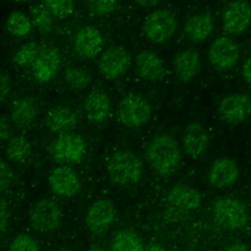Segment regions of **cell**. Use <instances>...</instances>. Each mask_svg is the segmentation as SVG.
<instances>
[{
    "instance_id": "30",
    "label": "cell",
    "mask_w": 251,
    "mask_h": 251,
    "mask_svg": "<svg viewBox=\"0 0 251 251\" xmlns=\"http://www.w3.org/2000/svg\"><path fill=\"white\" fill-rule=\"evenodd\" d=\"M31 22L42 32H47L52 27V13L43 6H34L30 13Z\"/></svg>"
},
{
    "instance_id": "21",
    "label": "cell",
    "mask_w": 251,
    "mask_h": 251,
    "mask_svg": "<svg viewBox=\"0 0 251 251\" xmlns=\"http://www.w3.org/2000/svg\"><path fill=\"white\" fill-rule=\"evenodd\" d=\"M185 35L194 42L208 38L214 30V20L208 13H198L186 19L183 25Z\"/></svg>"
},
{
    "instance_id": "20",
    "label": "cell",
    "mask_w": 251,
    "mask_h": 251,
    "mask_svg": "<svg viewBox=\"0 0 251 251\" xmlns=\"http://www.w3.org/2000/svg\"><path fill=\"white\" fill-rule=\"evenodd\" d=\"M86 118L93 123H103L111 114V101L108 95L99 90L87 95L83 105Z\"/></svg>"
},
{
    "instance_id": "7",
    "label": "cell",
    "mask_w": 251,
    "mask_h": 251,
    "mask_svg": "<svg viewBox=\"0 0 251 251\" xmlns=\"http://www.w3.org/2000/svg\"><path fill=\"white\" fill-rule=\"evenodd\" d=\"M209 60L220 71L232 69L239 59L238 44L230 37L221 35L216 37L209 47Z\"/></svg>"
},
{
    "instance_id": "39",
    "label": "cell",
    "mask_w": 251,
    "mask_h": 251,
    "mask_svg": "<svg viewBox=\"0 0 251 251\" xmlns=\"http://www.w3.org/2000/svg\"><path fill=\"white\" fill-rule=\"evenodd\" d=\"M139 6L144 7V8H150L154 7L158 4L159 0H134Z\"/></svg>"
},
{
    "instance_id": "41",
    "label": "cell",
    "mask_w": 251,
    "mask_h": 251,
    "mask_svg": "<svg viewBox=\"0 0 251 251\" xmlns=\"http://www.w3.org/2000/svg\"><path fill=\"white\" fill-rule=\"evenodd\" d=\"M13 1L19 2V3H24V2H26V1H28V0H13Z\"/></svg>"
},
{
    "instance_id": "15",
    "label": "cell",
    "mask_w": 251,
    "mask_h": 251,
    "mask_svg": "<svg viewBox=\"0 0 251 251\" xmlns=\"http://www.w3.org/2000/svg\"><path fill=\"white\" fill-rule=\"evenodd\" d=\"M103 46V37L98 28L86 25L80 28L75 37V48L83 58H94Z\"/></svg>"
},
{
    "instance_id": "37",
    "label": "cell",
    "mask_w": 251,
    "mask_h": 251,
    "mask_svg": "<svg viewBox=\"0 0 251 251\" xmlns=\"http://www.w3.org/2000/svg\"><path fill=\"white\" fill-rule=\"evenodd\" d=\"M13 136V127L6 120L0 118V141L9 140Z\"/></svg>"
},
{
    "instance_id": "36",
    "label": "cell",
    "mask_w": 251,
    "mask_h": 251,
    "mask_svg": "<svg viewBox=\"0 0 251 251\" xmlns=\"http://www.w3.org/2000/svg\"><path fill=\"white\" fill-rule=\"evenodd\" d=\"M10 211L6 201L0 198V232L4 231L10 223Z\"/></svg>"
},
{
    "instance_id": "17",
    "label": "cell",
    "mask_w": 251,
    "mask_h": 251,
    "mask_svg": "<svg viewBox=\"0 0 251 251\" xmlns=\"http://www.w3.org/2000/svg\"><path fill=\"white\" fill-rule=\"evenodd\" d=\"M60 68V55L53 49H43L32 64V73L38 81L46 82L58 74Z\"/></svg>"
},
{
    "instance_id": "31",
    "label": "cell",
    "mask_w": 251,
    "mask_h": 251,
    "mask_svg": "<svg viewBox=\"0 0 251 251\" xmlns=\"http://www.w3.org/2000/svg\"><path fill=\"white\" fill-rule=\"evenodd\" d=\"M45 7L58 18H66L74 11V0H43Z\"/></svg>"
},
{
    "instance_id": "33",
    "label": "cell",
    "mask_w": 251,
    "mask_h": 251,
    "mask_svg": "<svg viewBox=\"0 0 251 251\" xmlns=\"http://www.w3.org/2000/svg\"><path fill=\"white\" fill-rule=\"evenodd\" d=\"M88 8L97 15H108L114 12L117 0H86Z\"/></svg>"
},
{
    "instance_id": "24",
    "label": "cell",
    "mask_w": 251,
    "mask_h": 251,
    "mask_svg": "<svg viewBox=\"0 0 251 251\" xmlns=\"http://www.w3.org/2000/svg\"><path fill=\"white\" fill-rule=\"evenodd\" d=\"M37 115L36 103L30 97L17 99L11 106V118L13 123L20 127L29 126Z\"/></svg>"
},
{
    "instance_id": "38",
    "label": "cell",
    "mask_w": 251,
    "mask_h": 251,
    "mask_svg": "<svg viewBox=\"0 0 251 251\" xmlns=\"http://www.w3.org/2000/svg\"><path fill=\"white\" fill-rule=\"evenodd\" d=\"M242 77L244 81L251 86V55L246 58L242 65Z\"/></svg>"
},
{
    "instance_id": "10",
    "label": "cell",
    "mask_w": 251,
    "mask_h": 251,
    "mask_svg": "<svg viewBox=\"0 0 251 251\" xmlns=\"http://www.w3.org/2000/svg\"><path fill=\"white\" fill-rule=\"evenodd\" d=\"M221 118L228 124H240L251 114V97L245 93H232L220 103Z\"/></svg>"
},
{
    "instance_id": "2",
    "label": "cell",
    "mask_w": 251,
    "mask_h": 251,
    "mask_svg": "<svg viewBox=\"0 0 251 251\" xmlns=\"http://www.w3.org/2000/svg\"><path fill=\"white\" fill-rule=\"evenodd\" d=\"M142 163L132 152L119 151L112 155L108 163L110 178L121 185L136 183L142 175Z\"/></svg>"
},
{
    "instance_id": "28",
    "label": "cell",
    "mask_w": 251,
    "mask_h": 251,
    "mask_svg": "<svg viewBox=\"0 0 251 251\" xmlns=\"http://www.w3.org/2000/svg\"><path fill=\"white\" fill-rule=\"evenodd\" d=\"M6 25L9 32L17 37L27 35L31 29L30 20L24 13L19 11L10 14Z\"/></svg>"
},
{
    "instance_id": "5",
    "label": "cell",
    "mask_w": 251,
    "mask_h": 251,
    "mask_svg": "<svg viewBox=\"0 0 251 251\" xmlns=\"http://www.w3.org/2000/svg\"><path fill=\"white\" fill-rule=\"evenodd\" d=\"M150 115L151 108L148 101L138 94L129 93L120 102L119 118L126 126H141L147 123Z\"/></svg>"
},
{
    "instance_id": "35",
    "label": "cell",
    "mask_w": 251,
    "mask_h": 251,
    "mask_svg": "<svg viewBox=\"0 0 251 251\" xmlns=\"http://www.w3.org/2000/svg\"><path fill=\"white\" fill-rule=\"evenodd\" d=\"M12 79L5 74H0V103L3 102L9 95L12 89Z\"/></svg>"
},
{
    "instance_id": "3",
    "label": "cell",
    "mask_w": 251,
    "mask_h": 251,
    "mask_svg": "<svg viewBox=\"0 0 251 251\" xmlns=\"http://www.w3.org/2000/svg\"><path fill=\"white\" fill-rule=\"evenodd\" d=\"M213 215L221 226L228 229H240L248 220L244 204L231 197H222L216 200L213 205Z\"/></svg>"
},
{
    "instance_id": "9",
    "label": "cell",
    "mask_w": 251,
    "mask_h": 251,
    "mask_svg": "<svg viewBox=\"0 0 251 251\" xmlns=\"http://www.w3.org/2000/svg\"><path fill=\"white\" fill-rule=\"evenodd\" d=\"M222 23L228 34H240L251 23V5L246 0L229 2L224 9Z\"/></svg>"
},
{
    "instance_id": "29",
    "label": "cell",
    "mask_w": 251,
    "mask_h": 251,
    "mask_svg": "<svg viewBox=\"0 0 251 251\" xmlns=\"http://www.w3.org/2000/svg\"><path fill=\"white\" fill-rule=\"evenodd\" d=\"M40 47L35 42H28L23 45L15 54L14 61L22 67L32 65L38 54L40 53Z\"/></svg>"
},
{
    "instance_id": "27",
    "label": "cell",
    "mask_w": 251,
    "mask_h": 251,
    "mask_svg": "<svg viewBox=\"0 0 251 251\" xmlns=\"http://www.w3.org/2000/svg\"><path fill=\"white\" fill-rule=\"evenodd\" d=\"M64 79L67 86L75 90H82L91 83L90 74L80 67H69L64 75Z\"/></svg>"
},
{
    "instance_id": "25",
    "label": "cell",
    "mask_w": 251,
    "mask_h": 251,
    "mask_svg": "<svg viewBox=\"0 0 251 251\" xmlns=\"http://www.w3.org/2000/svg\"><path fill=\"white\" fill-rule=\"evenodd\" d=\"M110 248L114 251H138L143 249V245L137 233L129 229H124L117 232L112 238Z\"/></svg>"
},
{
    "instance_id": "11",
    "label": "cell",
    "mask_w": 251,
    "mask_h": 251,
    "mask_svg": "<svg viewBox=\"0 0 251 251\" xmlns=\"http://www.w3.org/2000/svg\"><path fill=\"white\" fill-rule=\"evenodd\" d=\"M129 63L128 53L123 47L114 46L103 53L98 63V69L105 78L116 79L126 74Z\"/></svg>"
},
{
    "instance_id": "22",
    "label": "cell",
    "mask_w": 251,
    "mask_h": 251,
    "mask_svg": "<svg viewBox=\"0 0 251 251\" xmlns=\"http://www.w3.org/2000/svg\"><path fill=\"white\" fill-rule=\"evenodd\" d=\"M201 71V59L199 53L192 49L180 52L175 61V72L182 81H188Z\"/></svg>"
},
{
    "instance_id": "12",
    "label": "cell",
    "mask_w": 251,
    "mask_h": 251,
    "mask_svg": "<svg viewBox=\"0 0 251 251\" xmlns=\"http://www.w3.org/2000/svg\"><path fill=\"white\" fill-rule=\"evenodd\" d=\"M48 184L53 193L59 196L71 197L78 191L80 180L76 173L72 169L57 167L50 172Z\"/></svg>"
},
{
    "instance_id": "14",
    "label": "cell",
    "mask_w": 251,
    "mask_h": 251,
    "mask_svg": "<svg viewBox=\"0 0 251 251\" xmlns=\"http://www.w3.org/2000/svg\"><path fill=\"white\" fill-rule=\"evenodd\" d=\"M115 218V208L111 201L99 199L90 204L86 211V226L94 231L107 228Z\"/></svg>"
},
{
    "instance_id": "8",
    "label": "cell",
    "mask_w": 251,
    "mask_h": 251,
    "mask_svg": "<svg viewBox=\"0 0 251 251\" xmlns=\"http://www.w3.org/2000/svg\"><path fill=\"white\" fill-rule=\"evenodd\" d=\"M52 157L61 164L79 162L85 153V144L81 137L73 134H62L50 145Z\"/></svg>"
},
{
    "instance_id": "19",
    "label": "cell",
    "mask_w": 251,
    "mask_h": 251,
    "mask_svg": "<svg viewBox=\"0 0 251 251\" xmlns=\"http://www.w3.org/2000/svg\"><path fill=\"white\" fill-rule=\"evenodd\" d=\"M238 177V168L236 163L229 158L217 160L210 169L209 181L218 188L231 185Z\"/></svg>"
},
{
    "instance_id": "26",
    "label": "cell",
    "mask_w": 251,
    "mask_h": 251,
    "mask_svg": "<svg viewBox=\"0 0 251 251\" xmlns=\"http://www.w3.org/2000/svg\"><path fill=\"white\" fill-rule=\"evenodd\" d=\"M6 154L9 160L15 163H25L30 157L31 146L23 135L12 136L6 146Z\"/></svg>"
},
{
    "instance_id": "13",
    "label": "cell",
    "mask_w": 251,
    "mask_h": 251,
    "mask_svg": "<svg viewBox=\"0 0 251 251\" xmlns=\"http://www.w3.org/2000/svg\"><path fill=\"white\" fill-rule=\"evenodd\" d=\"M182 144L184 151L193 159H198L205 154L209 146V132L199 123L186 126L183 132Z\"/></svg>"
},
{
    "instance_id": "23",
    "label": "cell",
    "mask_w": 251,
    "mask_h": 251,
    "mask_svg": "<svg viewBox=\"0 0 251 251\" xmlns=\"http://www.w3.org/2000/svg\"><path fill=\"white\" fill-rule=\"evenodd\" d=\"M77 117L69 106H56L47 114L46 125L53 131H67L75 126Z\"/></svg>"
},
{
    "instance_id": "34",
    "label": "cell",
    "mask_w": 251,
    "mask_h": 251,
    "mask_svg": "<svg viewBox=\"0 0 251 251\" xmlns=\"http://www.w3.org/2000/svg\"><path fill=\"white\" fill-rule=\"evenodd\" d=\"M14 181V172L12 168L0 158V191L8 189Z\"/></svg>"
},
{
    "instance_id": "1",
    "label": "cell",
    "mask_w": 251,
    "mask_h": 251,
    "mask_svg": "<svg viewBox=\"0 0 251 251\" xmlns=\"http://www.w3.org/2000/svg\"><path fill=\"white\" fill-rule=\"evenodd\" d=\"M149 167L159 176L173 174L180 161V150L176 138L170 134H159L151 139L146 153Z\"/></svg>"
},
{
    "instance_id": "6",
    "label": "cell",
    "mask_w": 251,
    "mask_h": 251,
    "mask_svg": "<svg viewBox=\"0 0 251 251\" xmlns=\"http://www.w3.org/2000/svg\"><path fill=\"white\" fill-rule=\"evenodd\" d=\"M63 221V211L60 205L48 198L39 200L30 212V223L39 231H52L57 229Z\"/></svg>"
},
{
    "instance_id": "4",
    "label": "cell",
    "mask_w": 251,
    "mask_h": 251,
    "mask_svg": "<svg viewBox=\"0 0 251 251\" xmlns=\"http://www.w3.org/2000/svg\"><path fill=\"white\" fill-rule=\"evenodd\" d=\"M176 28V15L167 9H160L147 16L143 24V31L147 39L153 43H161L170 39Z\"/></svg>"
},
{
    "instance_id": "18",
    "label": "cell",
    "mask_w": 251,
    "mask_h": 251,
    "mask_svg": "<svg viewBox=\"0 0 251 251\" xmlns=\"http://www.w3.org/2000/svg\"><path fill=\"white\" fill-rule=\"evenodd\" d=\"M166 198L171 206L185 211L199 208L202 201L201 194L197 189L183 184L172 186L169 189Z\"/></svg>"
},
{
    "instance_id": "40",
    "label": "cell",
    "mask_w": 251,
    "mask_h": 251,
    "mask_svg": "<svg viewBox=\"0 0 251 251\" xmlns=\"http://www.w3.org/2000/svg\"><path fill=\"white\" fill-rule=\"evenodd\" d=\"M227 249L229 250H248V249H251V246H249L248 244L246 243H235L229 247H227Z\"/></svg>"
},
{
    "instance_id": "32",
    "label": "cell",
    "mask_w": 251,
    "mask_h": 251,
    "mask_svg": "<svg viewBox=\"0 0 251 251\" xmlns=\"http://www.w3.org/2000/svg\"><path fill=\"white\" fill-rule=\"evenodd\" d=\"M10 248L15 251H35L39 249V245L31 235L19 234L11 241Z\"/></svg>"
},
{
    "instance_id": "16",
    "label": "cell",
    "mask_w": 251,
    "mask_h": 251,
    "mask_svg": "<svg viewBox=\"0 0 251 251\" xmlns=\"http://www.w3.org/2000/svg\"><path fill=\"white\" fill-rule=\"evenodd\" d=\"M135 73L145 80L156 81L165 74V66L160 56L149 50L140 52L135 59Z\"/></svg>"
}]
</instances>
